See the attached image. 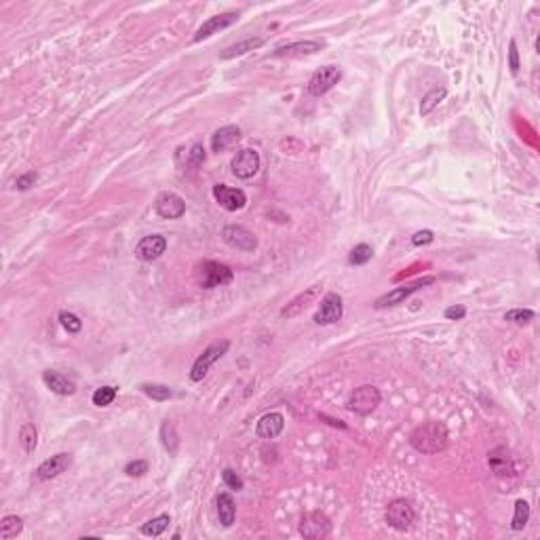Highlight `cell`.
I'll use <instances>...</instances> for the list:
<instances>
[{
  "mask_svg": "<svg viewBox=\"0 0 540 540\" xmlns=\"http://www.w3.org/2000/svg\"><path fill=\"white\" fill-rule=\"evenodd\" d=\"M431 283H435V276H424V278H418V281H414V283H407V285L395 287L393 291H388V293L380 295V297L374 302V308H378V310H380V308L397 306V304L405 302L412 293H416L418 289H422V287H427V285H431Z\"/></svg>",
  "mask_w": 540,
  "mask_h": 540,
  "instance_id": "ba28073f",
  "label": "cell"
},
{
  "mask_svg": "<svg viewBox=\"0 0 540 540\" xmlns=\"http://www.w3.org/2000/svg\"><path fill=\"white\" fill-rule=\"evenodd\" d=\"M239 142H241V129L237 125H226V127H220L211 135V150L220 154V152L235 148Z\"/></svg>",
  "mask_w": 540,
  "mask_h": 540,
  "instance_id": "ffe728a7",
  "label": "cell"
},
{
  "mask_svg": "<svg viewBox=\"0 0 540 540\" xmlns=\"http://www.w3.org/2000/svg\"><path fill=\"white\" fill-rule=\"evenodd\" d=\"M167 252V239L163 235H148L135 245V258L142 262H154Z\"/></svg>",
  "mask_w": 540,
  "mask_h": 540,
  "instance_id": "9a60e30c",
  "label": "cell"
},
{
  "mask_svg": "<svg viewBox=\"0 0 540 540\" xmlns=\"http://www.w3.org/2000/svg\"><path fill=\"white\" fill-rule=\"evenodd\" d=\"M446 319H450V321H460V319H465L467 317V308L462 306V304H456V306H450V308H446Z\"/></svg>",
  "mask_w": 540,
  "mask_h": 540,
  "instance_id": "b9f144b4",
  "label": "cell"
},
{
  "mask_svg": "<svg viewBox=\"0 0 540 540\" xmlns=\"http://www.w3.org/2000/svg\"><path fill=\"white\" fill-rule=\"evenodd\" d=\"M222 481L226 484V488L235 490V492H241L243 490V479L237 475L235 469H224L222 471Z\"/></svg>",
  "mask_w": 540,
  "mask_h": 540,
  "instance_id": "8d00e7d4",
  "label": "cell"
},
{
  "mask_svg": "<svg viewBox=\"0 0 540 540\" xmlns=\"http://www.w3.org/2000/svg\"><path fill=\"white\" fill-rule=\"evenodd\" d=\"M285 429V418L281 412H270V414H264L258 424H256V435L258 439H274L283 433Z\"/></svg>",
  "mask_w": 540,
  "mask_h": 540,
  "instance_id": "44dd1931",
  "label": "cell"
},
{
  "mask_svg": "<svg viewBox=\"0 0 540 540\" xmlns=\"http://www.w3.org/2000/svg\"><path fill=\"white\" fill-rule=\"evenodd\" d=\"M59 323L61 327L68 331V333H78L82 329V321L74 314V312H68V310H61L59 312Z\"/></svg>",
  "mask_w": 540,
  "mask_h": 540,
  "instance_id": "e575fe53",
  "label": "cell"
},
{
  "mask_svg": "<svg viewBox=\"0 0 540 540\" xmlns=\"http://www.w3.org/2000/svg\"><path fill=\"white\" fill-rule=\"evenodd\" d=\"M154 211L163 220H180L186 214V203L176 192H161L154 201Z\"/></svg>",
  "mask_w": 540,
  "mask_h": 540,
  "instance_id": "8fae6325",
  "label": "cell"
},
{
  "mask_svg": "<svg viewBox=\"0 0 540 540\" xmlns=\"http://www.w3.org/2000/svg\"><path fill=\"white\" fill-rule=\"evenodd\" d=\"M42 382L47 384V388L59 397H72L76 393V384L72 378L59 374V372H53V369H44L42 372Z\"/></svg>",
  "mask_w": 540,
  "mask_h": 540,
  "instance_id": "d6986e66",
  "label": "cell"
},
{
  "mask_svg": "<svg viewBox=\"0 0 540 540\" xmlns=\"http://www.w3.org/2000/svg\"><path fill=\"white\" fill-rule=\"evenodd\" d=\"M372 258H374V250H372L367 243H359V245L352 247V252H350V256H348V264H350V266H363V264H367Z\"/></svg>",
  "mask_w": 540,
  "mask_h": 540,
  "instance_id": "1f68e13d",
  "label": "cell"
},
{
  "mask_svg": "<svg viewBox=\"0 0 540 540\" xmlns=\"http://www.w3.org/2000/svg\"><path fill=\"white\" fill-rule=\"evenodd\" d=\"M116 386H102V388H97L95 393H93V405H97V407H108V405H112L114 403V399H116Z\"/></svg>",
  "mask_w": 540,
  "mask_h": 540,
  "instance_id": "d6a6232c",
  "label": "cell"
},
{
  "mask_svg": "<svg viewBox=\"0 0 540 540\" xmlns=\"http://www.w3.org/2000/svg\"><path fill=\"white\" fill-rule=\"evenodd\" d=\"M488 465L496 477H511L515 473L513 467V454L507 446H498L488 454Z\"/></svg>",
  "mask_w": 540,
  "mask_h": 540,
  "instance_id": "ac0fdd59",
  "label": "cell"
},
{
  "mask_svg": "<svg viewBox=\"0 0 540 540\" xmlns=\"http://www.w3.org/2000/svg\"><path fill=\"white\" fill-rule=\"evenodd\" d=\"M450 443V433H448V427L439 420H429V422H422L418 424L412 435H410V446L420 452V454H427V456H433V454H439L448 448Z\"/></svg>",
  "mask_w": 540,
  "mask_h": 540,
  "instance_id": "6da1fadb",
  "label": "cell"
},
{
  "mask_svg": "<svg viewBox=\"0 0 540 540\" xmlns=\"http://www.w3.org/2000/svg\"><path fill=\"white\" fill-rule=\"evenodd\" d=\"M237 21H239V13H220V15H214V17H209V19L197 30L195 42H201V40H205V38L218 34L220 30L231 27V25L237 23Z\"/></svg>",
  "mask_w": 540,
  "mask_h": 540,
  "instance_id": "e0dca14e",
  "label": "cell"
},
{
  "mask_svg": "<svg viewBox=\"0 0 540 540\" xmlns=\"http://www.w3.org/2000/svg\"><path fill=\"white\" fill-rule=\"evenodd\" d=\"M72 462H74V458H72L70 452H59V454H55V456H51V458H47L44 462L38 465L36 477H38L40 481L55 479V477H59L61 473H66V471L72 467Z\"/></svg>",
  "mask_w": 540,
  "mask_h": 540,
  "instance_id": "7c38bea8",
  "label": "cell"
},
{
  "mask_svg": "<svg viewBox=\"0 0 540 540\" xmlns=\"http://www.w3.org/2000/svg\"><path fill=\"white\" fill-rule=\"evenodd\" d=\"M161 443L169 452V456H176L180 450V435L176 431V424L171 420H165L161 424Z\"/></svg>",
  "mask_w": 540,
  "mask_h": 540,
  "instance_id": "cb8c5ba5",
  "label": "cell"
},
{
  "mask_svg": "<svg viewBox=\"0 0 540 540\" xmlns=\"http://www.w3.org/2000/svg\"><path fill=\"white\" fill-rule=\"evenodd\" d=\"M528 522H530V505L524 498H520L515 503V513H513V520H511V530L522 532L528 526Z\"/></svg>",
  "mask_w": 540,
  "mask_h": 540,
  "instance_id": "f546056e",
  "label": "cell"
},
{
  "mask_svg": "<svg viewBox=\"0 0 540 540\" xmlns=\"http://www.w3.org/2000/svg\"><path fill=\"white\" fill-rule=\"evenodd\" d=\"M262 44H264V38H245V40H241V42L228 47V49H224V53H222L220 57H222V59H233V57L245 55V53H250V51H256V49H260Z\"/></svg>",
  "mask_w": 540,
  "mask_h": 540,
  "instance_id": "d4e9b609",
  "label": "cell"
},
{
  "mask_svg": "<svg viewBox=\"0 0 540 540\" xmlns=\"http://www.w3.org/2000/svg\"><path fill=\"white\" fill-rule=\"evenodd\" d=\"M509 68H511L513 74L520 72V51H517V42L515 40L509 42Z\"/></svg>",
  "mask_w": 540,
  "mask_h": 540,
  "instance_id": "ab89813d",
  "label": "cell"
},
{
  "mask_svg": "<svg viewBox=\"0 0 540 540\" xmlns=\"http://www.w3.org/2000/svg\"><path fill=\"white\" fill-rule=\"evenodd\" d=\"M140 391H142L144 395H148L150 399L159 401V403H163V401H169V399L173 397V391H171V386H167V384L144 382V384H140Z\"/></svg>",
  "mask_w": 540,
  "mask_h": 540,
  "instance_id": "83f0119b",
  "label": "cell"
},
{
  "mask_svg": "<svg viewBox=\"0 0 540 540\" xmlns=\"http://www.w3.org/2000/svg\"><path fill=\"white\" fill-rule=\"evenodd\" d=\"M340 78H342L340 66H323V68H319V70L310 76V80H308V93L314 95V97H321V95H325L327 91H331V89L340 82Z\"/></svg>",
  "mask_w": 540,
  "mask_h": 540,
  "instance_id": "30bf717a",
  "label": "cell"
},
{
  "mask_svg": "<svg viewBox=\"0 0 540 540\" xmlns=\"http://www.w3.org/2000/svg\"><path fill=\"white\" fill-rule=\"evenodd\" d=\"M169 524H171V517H169V515H159V517H154V520H150V522H146V524L142 526V534H144V536L157 539V536H161V534L169 528Z\"/></svg>",
  "mask_w": 540,
  "mask_h": 540,
  "instance_id": "4dcf8cb0",
  "label": "cell"
},
{
  "mask_svg": "<svg viewBox=\"0 0 540 540\" xmlns=\"http://www.w3.org/2000/svg\"><path fill=\"white\" fill-rule=\"evenodd\" d=\"M342 312H344V300L340 293L336 291H329L323 295L312 321L317 325H331V323H338L342 319Z\"/></svg>",
  "mask_w": 540,
  "mask_h": 540,
  "instance_id": "9c48e42d",
  "label": "cell"
},
{
  "mask_svg": "<svg viewBox=\"0 0 540 540\" xmlns=\"http://www.w3.org/2000/svg\"><path fill=\"white\" fill-rule=\"evenodd\" d=\"M534 310L530 308H513L509 312H505V321H511V323H517V325H528L534 321Z\"/></svg>",
  "mask_w": 540,
  "mask_h": 540,
  "instance_id": "836d02e7",
  "label": "cell"
},
{
  "mask_svg": "<svg viewBox=\"0 0 540 540\" xmlns=\"http://www.w3.org/2000/svg\"><path fill=\"white\" fill-rule=\"evenodd\" d=\"M384 520L391 528L399 530V532H405L412 528V524L416 522V511L412 507L410 501L405 498H395L388 507H386V513H384Z\"/></svg>",
  "mask_w": 540,
  "mask_h": 540,
  "instance_id": "5b68a950",
  "label": "cell"
},
{
  "mask_svg": "<svg viewBox=\"0 0 540 540\" xmlns=\"http://www.w3.org/2000/svg\"><path fill=\"white\" fill-rule=\"evenodd\" d=\"M228 348H231V342H228V340H218V342L209 344V346L197 357V361L192 363V367H190V380H192V382H201V380L207 376V372L211 369V365L218 363V361L228 352Z\"/></svg>",
  "mask_w": 540,
  "mask_h": 540,
  "instance_id": "3957f363",
  "label": "cell"
},
{
  "mask_svg": "<svg viewBox=\"0 0 540 540\" xmlns=\"http://www.w3.org/2000/svg\"><path fill=\"white\" fill-rule=\"evenodd\" d=\"M321 283H314V285H310L308 289H304L302 293H297L283 310H281V317L283 319H293V317H297V314H302L310 304H314V300L321 295Z\"/></svg>",
  "mask_w": 540,
  "mask_h": 540,
  "instance_id": "2e32d148",
  "label": "cell"
},
{
  "mask_svg": "<svg viewBox=\"0 0 540 540\" xmlns=\"http://www.w3.org/2000/svg\"><path fill=\"white\" fill-rule=\"evenodd\" d=\"M148 469H150V465L146 460H133L125 467V475L127 477H144L148 473Z\"/></svg>",
  "mask_w": 540,
  "mask_h": 540,
  "instance_id": "74e56055",
  "label": "cell"
},
{
  "mask_svg": "<svg viewBox=\"0 0 540 540\" xmlns=\"http://www.w3.org/2000/svg\"><path fill=\"white\" fill-rule=\"evenodd\" d=\"M435 241V235L431 231H418L414 237H412V245L416 247H422V245H431Z\"/></svg>",
  "mask_w": 540,
  "mask_h": 540,
  "instance_id": "60d3db41",
  "label": "cell"
},
{
  "mask_svg": "<svg viewBox=\"0 0 540 540\" xmlns=\"http://www.w3.org/2000/svg\"><path fill=\"white\" fill-rule=\"evenodd\" d=\"M19 446L25 454H32L38 446V431L32 422H23L19 429Z\"/></svg>",
  "mask_w": 540,
  "mask_h": 540,
  "instance_id": "4316f807",
  "label": "cell"
},
{
  "mask_svg": "<svg viewBox=\"0 0 540 540\" xmlns=\"http://www.w3.org/2000/svg\"><path fill=\"white\" fill-rule=\"evenodd\" d=\"M222 237H224V241H226L231 247H235V250H239V252H254V250L258 247L256 235H254L252 231H247L245 226H235V224H231V226H226V228L222 231Z\"/></svg>",
  "mask_w": 540,
  "mask_h": 540,
  "instance_id": "5bb4252c",
  "label": "cell"
},
{
  "mask_svg": "<svg viewBox=\"0 0 540 540\" xmlns=\"http://www.w3.org/2000/svg\"><path fill=\"white\" fill-rule=\"evenodd\" d=\"M214 199L226 211H241L247 205V195L241 188H231L226 184L214 186Z\"/></svg>",
  "mask_w": 540,
  "mask_h": 540,
  "instance_id": "4fadbf2b",
  "label": "cell"
},
{
  "mask_svg": "<svg viewBox=\"0 0 540 540\" xmlns=\"http://www.w3.org/2000/svg\"><path fill=\"white\" fill-rule=\"evenodd\" d=\"M446 95H448V91L443 89V87H437V89H433V91H429L424 97H422V104H420V114L422 116H427V114H431L443 99H446Z\"/></svg>",
  "mask_w": 540,
  "mask_h": 540,
  "instance_id": "f1b7e54d",
  "label": "cell"
},
{
  "mask_svg": "<svg viewBox=\"0 0 540 540\" xmlns=\"http://www.w3.org/2000/svg\"><path fill=\"white\" fill-rule=\"evenodd\" d=\"M300 534L306 540H323L331 534V520L323 511H310L300 520Z\"/></svg>",
  "mask_w": 540,
  "mask_h": 540,
  "instance_id": "8992f818",
  "label": "cell"
},
{
  "mask_svg": "<svg viewBox=\"0 0 540 540\" xmlns=\"http://www.w3.org/2000/svg\"><path fill=\"white\" fill-rule=\"evenodd\" d=\"M233 278H235V272L226 264L207 260L197 266V281L203 289H216V287L228 285V283H233Z\"/></svg>",
  "mask_w": 540,
  "mask_h": 540,
  "instance_id": "277c9868",
  "label": "cell"
},
{
  "mask_svg": "<svg viewBox=\"0 0 540 540\" xmlns=\"http://www.w3.org/2000/svg\"><path fill=\"white\" fill-rule=\"evenodd\" d=\"M321 51V42L317 40H297V42H287L274 49V57H300V55H310Z\"/></svg>",
  "mask_w": 540,
  "mask_h": 540,
  "instance_id": "7402d4cb",
  "label": "cell"
},
{
  "mask_svg": "<svg viewBox=\"0 0 540 540\" xmlns=\"http://www.w3.org/2000/svg\"><path fill=\"white\" fill-rule=\"evenodd\" d=\"M23 532V520L17 515H6L0 522V540L17 539Z\"/></svg>",
  "mask_w": 540,
  "mask_h": 540,
  "instance_id": "484cf974",
  "label": "cell"
},
{
  "mask_svg": "<svg viewBox=\"0 0 540 540\" xmlns=\"http://www.w3.org/2000/svg\"><path fill=\"white\" fill-rule=\"evenodd\" d=\"M203 163H205V148H203L201 144H195V146L190 148L188 157H186V167H190V169H199Z\"/></svg>",
  "mask_w": 540,
  "mask_h": 540,
  "instance_id": "d590c367",
  "label": "cell"
},
{
  "mask_svg": "<svg viewBox=\"0 0 540 540\" xmlns=\"http://www.w3.org/2000/svg\"><path fill=\"white\" fill-rule=\"evenodd\" d=\"M260 152L254 150V148H241L237 150V154L233 157L231 161V169H233V176L239 178V180H250L254 178L258 171H260Z\"/></svg>",
  "mask_w": 540,
  "mask_h": 540,
  "instance_id": "52a82bcc",
  "label": "cell"
},
{
  "mask_svg": "<svg viewBox=\"0 0 540 540\" xmlns=\"http://www.w3.org/2000/svg\"><path fill=\"white\" fill-rule=\"evenodd\" d=\"M36 180H38V173L36 171H27V173H23V176H19L15 180V188L17 190H30L36 184Z\"/></svg>",
  "mask_w": 540,
  "mask_h": 540,
  "instance_id": "f35d334b",
  "label": "cell"
},
{
  "mask_svg": "<svg viewBox=\"0 0 540 540\" xmlns=\"http://www.w3.org/2000/svg\"><path fill=\"white\" fill-rule=\"evenodd\" d=\"M216 513H218V520H220V526L222 528H231L237 520V507H235V501L231 494L222 492L216 496Z\"/></svg>",
  "mask_w": 540,
  "mask_h": 540,
  "instance_id": "603a6c76",
  "label": "cell"
},
{
  "mask_svg": "<svg viewBox=\"0 0 540 540\" xmlns=\"http://www.w3.org/2000/svg\"><path fill=\"white\" fill-rule=\"evenodd\" d=\"M380 401H382L380 391L374 384H363L350 393V397L346 401V410L352 414H359V416H369L378 410Z\"/></svg>",
  "mask_w": 540,
  "mask_h": 540,
  "instance_id": "7a4b0ae2",
  "label": "cell"
}]
</instances>
